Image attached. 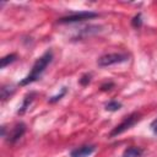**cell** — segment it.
I'll list each match as a JSON object with an SVG mask.
<instances>
[{
    "label": "cell",
    "instance_id": "1",
    "mask_svg": "<svg viewBox=\"0 0 157 157\" xmlns=\"http://www.w3.org/2000/svg\"><path fill=\"white\" fill-rule=\"evenodd\" d=\"M52 60H53V52L52 50H47L45 53H43L33 64L31 72L20 82V86H26V85H29V83L37 81L42 76V74L45 71L48 65L52 63Z\"/></svg>",
    "mask_w": 157,
    "mask_h": 157
},
{
    "label": "cell",
    "instance_id": "2",
    "mask_svg": "<svg viewBox=\"0 0 157 157\" xmlns=\"http://www.w3.org/2000/svg\"><path fill=\"white\" fill-rule=\"evenodd\" d=\"M140 119H141V115L139 114V113H131L130 115H128V117H125L124 119H123V121L120 123V124H118L110 132H109V137H114V136H117V135H120V134H123L124 131H126V130H129L130 128H132L137 121H140Z\"/></svg>",
    "mask_w": 157,
    "mask_h": 157
},
{
    "label": "cell",
    "instance_id": "3",
    "mask_svg": "<svg viewBox=\"0 0 157 157\" xmlns=\"http://www.w3.org/2000/svg\"><path fill=\"white\" fill-rule=\"evenodd\" d=\"M128 60H129V55L125 53H109V54H104L99 56L97 60V65L101 67H107L110 65L125 63Z\"/></svg>",
    "mask_w": 157,
    "mask_h": 157
},
{
    "label": "cell",
    "instance_id": "4",
    "mask_svg": "<svg viewBox=\"0 0 157 157\" xmlns=\"http://www.w3.org/2000/svg\"><path fill=\"white\" fill-rule=\"evenodd\" d=\"M98 13L92 12V11H81V12H76L65 17H61L58 20L59 23H74V22H80V21H85V20H91L97 17Z\"/></svg>",
    "mask_w": 157,
    "mask_h": 157
},
{
    "label": "cell",
    "instance_id": "5",
    "mask_svg": "<svg viewBox=\"0 0 157 157\" xmlns=\"http://www.w3.org/2000/svg\"><path fill=\"white\" fill-rule=\"evenodd\" d=\"M26 132V124L25 123H17L6 135V141L9 144H16Z\"/></svg>",
    "mask_w": 157,
    "mask_h": 157
},
{
    "label": "cell",
    "instance_id": "6",
    "mask_svg": "<svg viewBox=\"0 0 157 157\" xmlns=\"http://www.w3.org/2000/svg\"><path fill=\"white\" fill-rule=\"evenodd\" d=\"M96 151L94 145H83L80 147L74 148L70 152V157H88Z\"/></svg>",
    "mask_w": 157,
    "mask_h": 157
},
{
    "label": "cell",
    "instance_id": "7",
    "mask_svg": "<svg viewBox=\"0 0 157 157\" xmlns=\"http://www.w3.org/2000/svg\"><path fill=\"white\" fill-rule=\"evenodd\" d=\"M36 94H37L36 92H29V93H27V94L25 96V98H23V102H22V104H21L20 109L17 110V114L22 115V114H25V113H26V110L29 108L31 103L33 102V99H34Z\"/></svg>",
    "mask_w": 157,
    "mask_h": 157
},
{
    "label": "cell",
    "instance_id": "8",
    "mask_svg": "<svg viewBox=\"0 0 157 157\" xmlns=\"http://www.w3.org/2000/svg\"><path fill=\"white\" fill-rule=\"evenodd\" d=\"M99 28H101L99 26H87V27H83V28H81V29L78 31V33H77V36H76L75 38H85V37H87V36H91V34H93V33L99 32V31H101Z\"/></svg>",
    "mask_w": 157,
    "mask_h": 157
},
{
    "label": "cell",
    "instance_id": "9",
    "mask_svg": "<svg viewBox=\"0 0 157 157\" xmlns=\"http://www.w3.org/2000/svg\"><path fill=\"white\" fill-rule=\"evenodd\" d=\"M142 153H144L142 148H140L137 146H130L124 150L121 157H141Z\"/></svg>",
    "mask_w": 157,
    "mask_h": 157
},
{
    "label": "cell",
    "instance_id": "10",
    "mask_svg": "<svg viewBox=\"0 0 157 157\" xmlns=\"http://www.w3.org/2000/svg\"><path fill=\"white\" fill-rule=\"evenodd\" d=\"M13 92H15V88H13L12 86H10V85H4V86H1V88H0V97H1V101L5 102L6 99H9V98L13 94Z\"/></svg>",
    "mask_w": 157,
    "mask_h": 157
},
{
    "label": "cell",
    "instance_id": "11",
    "mask_svg": "<svg viewBox=\"0 0 157 157\" xmlns=\"http://www.w3.org/2000/svg\"><path fill=\"white\" fill-rule=\"evenodd\" d=\"M17 59V55L16 54H7V55H5L4 58H1V69H5L7 65H10V64H12L15 60Z\"/></svg>",
    "mask_w": 157,
    "mask_h": 157
},
{
    "label": "cell",
    "instance_id": "12",
    "mask_svg": "<svg viewBox=\"0 0 157 157\" xmlns=\"http://www.w3.org/2000/svg\"><path fill=\"white\" fill-rule=\"evenodd\" d=\"M120 108H121V103L118 101H109L105 104V110H108V112H117Z\"/></svg>",
    "mask_w": 157,
    "mask_h": 157
},
{
    "label": "cell",
    "instance_id": "13",
    "mask_svg": "<svg viewBox=\"0 0 157 157\" xmlns=\"http://www.w3.org/2000/svg\"><path fill=\"white\" fill-rule=\"evenodd\" d=\"M66 92H67V90H66V87H63L61 88V91H60V93H58L56 96H53V97H50L49 99H48V102L49 103H55V102H58V101H60L65 94H66Z\"/></svg>",
    "mask_w": 157,
    "mask_h": 157
},
{
    "label": "cell",
    "instance_id": "14",
    "mask_svg": "<svg viewBox=\"0 0 157 157\" xmlns=\"http://www.w3.org/2000/svg\"><path fill=\"white\" fill-rule=\"evenodd\" d=\"M131 25L134 28H140L142 25V18H141V13H137L136 16H134V18L131 20Z\"/></svg>",
    "mask_w": 157,
    "mask_h": 157
},
{
    "label": "cell",
    "instance_id": "15",
    "mask_svg": "<svg viewBox=\"0 0 157 157\" xmlns=\"http://www.w3.org/2000/svg\"><path fill=\"white\" fill-rule=\"evenodd\" d=\"M78 82H80L81 86H87V85L91 82V75H90V74H85V75H82L81 78L78 80Z\"/></svg>",
    "mask_w": 157,
    "mask_h": 157
},
{
    "label": "cell",
    "instance_id": "16",
    "mask_svg": "<svg viewBox=\"0 0 157 157\" xmlns=\"http://www.w3.org/2000/svg\"><path fill=\"white\" fill-rule=\"evenodd\" d=\"M114 87V83L113 82H105V83H103L102 86H101V90L102 91H109V90H112Z\"/></svg>",
    "mask_w": 157,
    "mask_h": 157
},
{
    "label": "cell",
    "instance_id": "17",
    "mask_svg": "<svg viewBox=\"0 0 157 157\" xmlns=\"http://www.w3.org/2000/svg\"><path fill=\"white\" fill-rule=\"evenodd\" d=\"M150 128H151V130H152V132H153L155 135H157V118H156L155 120H152V123H151V125H150Z\"/></svg>",
    "mask_w": 157,
    "mask_h": 157
}]
</instances>
